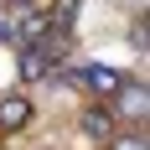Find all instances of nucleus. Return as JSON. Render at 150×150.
<instances>
[{
	"mask_svg": "<svg viewBox=\"0 0 150 150\" xmlns=\"http://www.w3.org/2000/svg\"><path fill=\"white\" fill-rule=\"evenodd\" d=\"M26 124H31V98L5 93V98H0V129H5V135H16V129H26Z\"/></svg>",
	"mask_w": 150,
	"mask_h": 150,
	"instance_id": "obj_1",
	"label": "nucleus"
},
{
	"mask_svg": "<svg viewBox=\"0 0 150 150\" xmlns=\"http://www.w3.org/2000/svg\"><path fill=\"white\" fill-rule=\"evenodd\" d=\"M78 78H83V83H88L98 98H114V93L129 83V78H124V73H114V67H78Z\"/></svg>",
	"mask_w": 150,
	"mask_h": 150,
	"instance_id": "obj_2",
	"label": "nucleus"
},
{
	"mask_svg": "<svg viewBox=\"0 0 150 150\" xmlns=\"http://www.w3.org/2000/svg\"><path fill=\"white\" fill-rule=\"evenodd\" d=\"M83 129H88L93 140H104V145H109V140L119 135V119H114V114L98 104V109H88V114H83Z\"/></svg>",
	"mask_w": 150,
	"mask_h": 150,
	"instance_id": "obj_3",
	"label": "nucleus"
},
{
	"mask_svg": "<svg viewBox=\"0 0 150 150\" xmlns=\"http://www.w3.org/2000/svg\"><path fill=\"white\" fill-rule=\"evenodd\" d=\"M109 150H145V140H140V129H119L109 140Z\"/></svg>",
	"mask_w": 150,
	"mask_h": 150,
	"instance_id": "obj_4",
	"label": "nucleus"
}]
</instances>
